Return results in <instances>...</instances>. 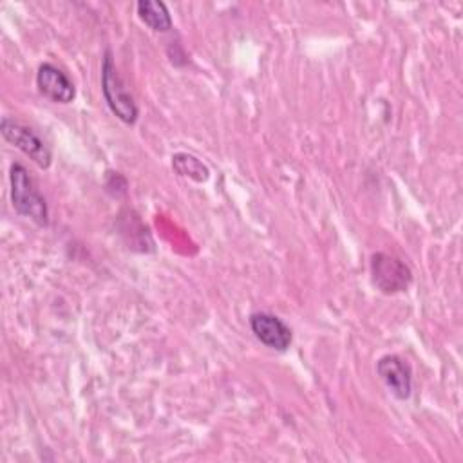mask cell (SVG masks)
<instances>
[{
  "instance_id": "6da1fadb",
  "label": "cell",
  "mask_w": 463,
  "mask_h": 463,
  "mask_svg": "<svg viewBox=\"0 0 463 463\" xmlns=\"http://www.w3.org/2000/svg\"><path fill=\"white\" fill-rule=\"evenodd\" d=\"M11 181V203L16 213L31 219L38 226L49 224V208L40 194L34 179L29 175L27 168L20 163H13L9 170Z\"/></svg>"
},
{
  "instance_id": "7a4b0ae2",
  "label": "cell",
  "mask_w": 463,
  "mask_h": 463,
  "mask_svg": "<svg viewBox=\"0 0 463 463\" xmlns=\"http://www.w3.org/2000/svg\"><path fill=\"white\" fill-rule=\"evenodd\" d=\"M101 90L109 109L118 119H121L127 125H134L137 121L139 109L134 101V96L127 89L123 78L119 76L110 51L105 52L101 65Z\"/></svg>"
},
{
  "instance_id": "3957f363",
  "label": "cell",
  "mask_w": 463,
  "mask_h": 463,
  "mask_svg": "<svg viewBox=\"0 0 463 463\" xmlns=\"http://www.w3.org/2000/svg\"><path fill=\"white\" fill-rule=\"evenodd\" d=\"M371 275H373L374 286L387 295L405 291L412 280V273L409 266L402 259L383 251L373 253Z\"/></svg>"
},
{
  "instance_id": "277c9868",
  "label": "cell",
  "mask_w": 463,
  "mask_h": 463,
  "mask_svg": "<svg viewBox=\"0 0 463 463\" xmlns=\"http://www.w3.org/2000/svg\"><path fill=\"white\" fill-rule=\"evenodd\" d=\"M0 132L7 143H11L20 152H24L27 157H31L40 168L51 166V161H52L51 150L29 127H25L11 118H4L0 123Z\"/></svg>"
},
{
  "instance_id": "5b68a950",
  "label": "cell",
  "mask_w": 463,
  "mask_h": 463,
  "mask_svg": "<svg viewBox=\"0 0 463 463\" xmlns=\"http://www.w3.org/2000/svg\"><path fill=\"white\" fill-rule=\"evenodd\" d=\"M250 327L253 335L269 349L286 351L291 345L293 333L289 326L277 315L257 311L250 317Z\"/></svg>"
},
{
  "instance_id": "8992f818",
  "label": "cell",
  "mask_w": 463,
  "mask_h": 463,
  "mask_svg": "<svg viewBox=\"0 0 463 463\" xmlns=\"http://www.w3.org/2000/svg\"><path fill=\"white\" fill-rule=\"evenodd\" d=\"M376 373L385 383V387L396 396L398 400H407L412 392V371L411 365L396 356V354H383L376 362Z\"/></svg>"
},
{
  "instance_id": "52a82bcc",
  "label": "cell",
  "mask_w": 463,
  "mask_h": 463,
  "mask_svg": "<svg viewBox=\"0 0 463 463\" xmlns=\"http://www.w3.org/2000/svg\"><path fill=\"white\" fill-rule=\"evenodd\" d=\"M38 90L52 103L67 105L74 99L76 89L71 78L52 63H42L36 72Z\"/></svg>"
},
{
  "instance_id": "ba28073f",
  "label": "cell",
  "mask_w": 463,
  "mask_h": 463,
  "mask_svg": "<svg viewBox=\"0 0 463 463\" xmlns=\"http://www.w3.org/2000/svg\"><path fill=\"white\" fill-rule=\"evenodd\" d=\"M137 16L143 24L157 33H166L172 29V16L165 2L159 0H141L136 4Z\"/></svg>"
},
{
  "instance_id": "9c48e42d",
  "label": "cell",
  "mask_w": 463,
  "mask_h": 463,
  "mask_svg": "<svg viewBox=\"0 0 463 463\" xmlns=\"http://www.w3.org/2000/svg\"><path fill=\"white\" fill-rule=\"evenodd\" d=\"M172 168L184 177L194 179L195 183H204L210 177L208 166L195 156L186 152H177L172 156Z\"/></svg>"
},
{
  "instance_id": "30bf717a",
  "label": "cell",
  "mask_w": 463,
  "mask_h": 463,
  "mask_svg": "<svg viewBox=\"0 0 463 463\" xmlns=\"http://www.w3.org/2000/svg\"><path fill=\"white\" fill-rule=\"evenodd\" d=\"M123 175L119 172H107V179H105V188L107 192L112 195V197H121L127 194V181L125 183H119Z\"/></svg>"
}]
</instances>
